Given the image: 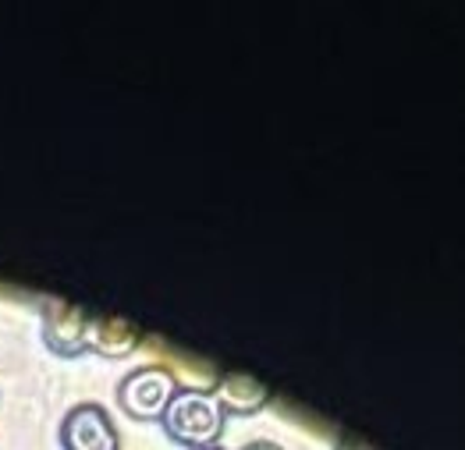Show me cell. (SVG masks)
I'll use <instances>...</instances> for the list:
<instances>
[{"mask_svg": "<svg viewBox=\"0 0 465 450\" xmlns=\"http://www.w3.org/2000/svg\"><path fill=\"white\" fill-rule=\"evenodd\" d=\"M224 418L228 415L221 408V401L213 397V390H199V386H178V394L160 415L167 436L193 450L217 447V440L224 433Z\"/></svg>", "mask_w": 465, "mask_h": 450, "instance_id": "1", "label": "cell"}, {"mask_svg": "<svg viewBox=\"0 0 465 450\" xmlns=\"http://www.w3.org/2000/svg\"><path fill=\"white\" fill-rule=\"evenodd\" d=\"M174 394L178 379L163 366H139L117 383V405L132 418H160Z\"/></svg>", "mask_w": 465, "mask_h": 450, "instance_id": "2", "label": "cell"}, {"mask_svg": "<svg viewBox=\"0 0 465 450\" xmlns=\"http://www.w3.org/2000/svg\"><path fill=\"white\" fill-rule=\"evenodd\" d=\"M61 447L64 450H121L114 422L107 408L82 401L75 408H68L61 418Z\"/></svg>", "mask_w": 465, "mask_h": 450, "instance_id": "3", "label": "cell"}, {"mask_svg": "<svg viewBox=\"0 0 465 450\" xmlns=\"http://www.w3.org/2000/svg\"><path fill=\"white\" fill-rule=\"evenodd\" d=\"M43 319V338L57 355H78L85 351V338H89V312L82 305L61 298H46L39 308Z\"/></svg>", "mask_w": 465, "mask_h": 450, "instance_id": "4", "label": "cell"}, {"mask_svg": "<svg viewBox=\"0 0 465 450\" xmlns=\"http://www.w3.org/2000/svg\"><path fill=\"white\" fill-rule=\"evenodd\" d=\"M213 397L221 401L224 415H228V412L252 415V412H260V408L271 401V390H267L263 383H256L252 376L228 373V376H221V383H217V394H213Z\"/></svg>", "mask_w": 465, "mask_h": 450, "instance_id": "5", "label": "cell"}, {"mask_svg": "<svg viewBox=\"0 0 465 450\" xmlns=\"http://www.w3.org/2000/svg\"><path fill=\"white\" fill-rule=\"evenodd\" d=\"M139 344V330L124 319H114V316H89V338H85V347L107 355V358H117V355H128L132 347Z\"/></svg>", "mask_w": 465, "mask_h": 450, "instance_id": "6", "label": "cell"}, {"mask_svg": "<svg viewBox=\"0 0 465 450\" xmlns=\"http://www.w3.org/2000/svg\"><path fill=\"white\" fill-rule=\"evenodd\" d=\"M242 450H284L281 444H271V440H252V444H245Z\"/></svg>", "mask_w": 465, "mask_h": 450, "instance_id": "7", "label": "cell"}, {"mask_svg": "<svg viewBox=\"0 0 465 450\" xmlns=\"http://www.w3.org/2000/svg\"><path fill=\"white\" fill-rule=\"evenodd\" d=\"M334 450H370V447H362V444H351V440H345V444H338Z\"/></svg>", "mask_w": 465, "mask_h": 450, "instance_id": "8", "label": "cell"}, {"mask_svg": "<svg viewBox=\"0 0 465 450\" xmlns=\"http://www.w3.org/2000/svg\"><path fill=\"white\" fill-rule=\"evenodd\" d=\"M206 450H224V447H206Z\"/></svg>", "mask_w": 465, "mask_h": 450, "instance_id": "9", "label": "cell"}]
</instances>
